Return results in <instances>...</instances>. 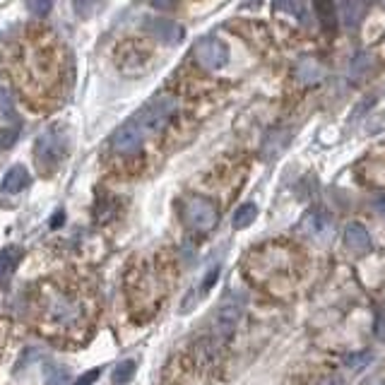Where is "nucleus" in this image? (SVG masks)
<instances>
[{"label": "nucleus", "instance_id": "f257e3e1", "mask_svg": "<svg viewBox=\"0 0 385 385\" xmlns=\"http://www.w3.org/2000/svg\"><path fill=\"white\" fill-rule=\"evenodd\" d=\"M65 152H67L65 135H63V130L58 128V125H53V128H48L46 133L39 135L34 157H37L39 167L46 169V171H51V169H56L58 164L65 159Z\"/></svg>", "mask_w": 385, "mask_h": 385}, {"label": "nucleus", "instance_id": "f03ea898", "mask_svg": "<svg viewBox=\"0 0 385 385\" xmlns=\"http://www.w3.org/2000/svg\"><path fill=\"white\" fill-rule=\"evenodd\" d=\"M176 106L178 104L174 96H159V99L149 101V104L135 116V121L143 125L145 133H157V130H162L164 125L171 121V116L176 114Z\"/></svg>", "mask_w": 385, "mask_h": 385}, {"label": "nucleus", "instance_id": "7ed1b4c3", "mask_svg": "<svg viewBox=\"0 0 385 385\" xmlns=\"http://www.w3.org/2000/svg\"><path fill=\"white\" fill-rule=\"evenodd\" d=\"M183 217L195 231H209L217 224V207L207 198H191L183 207Z\"/></svg>", "mask_w": 385, "mask_h": 385}, {"label": "nucleus", "instance_id": "20e7f679", "mask_svg": "<svg viewBox=\"0 0 385 385\" xmlns=\"http://www.w3.org/2000/svg\"><path fill=\"white\" fill-rule=\"evenodd\" d=\"M195 58L207 70H219L229 63V46L219 37H205L195 46Z\"/></svg>", "mask_w": 385, "mask_h": 385}, {"label": "nucleus", "instance_id": "39448f33", "mask_svg": "<svg viewBox=\"0 0 385 385\" xmlns=\"http://www.w3.org/2000/svg\"><path fill=\"white\" fill-rule=\"evenodd\" d=\"M143 140H145L143 125L133 118L116 130L114 138H111V145H114V149L118 154H135L140 147H143Z\"/></svg>", "mask_w": 385, "mask_h": 385}, {"label": "nucleus", "instance_id": "423d86ee", "mask_svg": "<svg viewBox=\"0 0 385 385\" xmlns=\"http://www.w3.org/2000/svg\"><path fill=\"white\" fill-rule=\"evenodd\" d=\"M241 315H243V299L236 294L227 296V299L222 301V306H219L217 318H214V328H217V333L224 335V337L231 335L233 330H236Z\"/></svg>", "mask_w": 385, "mask_h": 385}, {"label": "nucleus", "instance_id": "0eeeda50", "mask_svg": "<svg viewBox=\"0 0 385 385\" xmlns=\"http://www.w3.org/2000/svg\"><path fill=\"white\" fill-rule=\"evenodd\" d=\"M145 29H147L152 37H157L162 43H167V46H176V43H181L183 37H186L181 24H176L174 19H164V17L145 19Z\"/></svg>", "mask_w": 385, "mask_h": 385}, {"label": "nucleus", "instance_id": "6e6552de", "mask_svg": "<svg viewBox=\"0 0 385 385\" xmlns=\"http://www.w3.org/2000/svg\"><path fill=\"white\" fill-rule=\"evenodd\" d=\"M344 243L357 253H366L371 248V233L362 222H349L344 227Z\"/></svg>", "mask_w": 385, "mask_h": 385}, {"label": "nucleus", "instance_id": "1a4fd4ad", "mask_svg": "<svg viewBox=\"0 0 385 385\" xmlns=\"http://www.w3.org/2000/svg\"><path fill=\"white\" fill-rule=\"evenodd\" d=\"M313 10H315V17H318L320 27L325 32H337V24H340V12H337V5L335 0H313Z\"/></svg>", "mask_w": 385, "mask_h": 385}, {"label": "nucleus", "instance_id": "9d476101", "mask_svg": "<svg viewBox=\"0 0 385 385\" xmlns=\"http://www.w3.org/2000/svg\"><path fill=\"white\" fill-rule=\"evenodd\" d=\"M19 260H22V248L8 246L0 251V287H5L10 280H12Z\"/></svg>", "mask_w": 385, "mask_h": 385}, {"label": "nucleus", "instance_id": "9b49d317", "mask_svg": "<svg viewBox=\"0 0 385 385\" xmlns=\"http://www.w3.org/2000/svg\"><path fill=\"white\" fill-rule=\"evenodd\" d=\"M27 186H29V171L22 164H17V167H12L5 174L3 183H0V191L5 195H14V193H22Z\"/></svg>", "mask_w": 385, "mask_h": 385}, {"label": "nucleus", "instance_id": "f8f14e48", "mask_svg": "<svg viewBox=\"0 0 385 385\" xmlns=\"http://www.w3.org/2000/svg\"><path fill=\"white\" fill-rule=\"evenodd\" d=\"M48 313H51V318L56 320V323L61 325H67V323H75L77 318V309L72 301L63 299V296H58V299L51 301V306H48Z\"/></svg>", "mask_w": 385, "mask_h": 385}, {"label": "nucleus", "instance_id": "ddd939ff", "mask_svg": "<svg viewBox=\"0 0 385 385\" xmlns=\"http://www.w3.org/2000/svg\"><path fill=\"white\" fill-rule=\"evenodd\" d=\"M256 217H258V205L256 202H243L241 207H236V212H233L231 224H233V229H246L256 222Z\"/></svg>", "mask_w": 385, "mask_h": 385}, {"label": "nucleus", "instance_id": "4468645a", "mask_svg": "<svg viewBox=\"0 0 385 385\" xmlns=\"http://www.w3.org/2000/svg\"><path fill=\"white\" fill-rule=\"evenodd\" d=\"M272 8L280 10V12L294 14L296 19L306 22V8H304V3H301V0H272Z\"/></svg>", "mask_w": 385, "mask_h": 385}, {"label": "nucleus", "instance_id": "2eb2a0df", "mask_svg": "<svg viewBox=\"0 0 385 385\" xmlns=\"http://www.w3.org/2000/svg\"><path fill=\"white\" fill-rule=\"evenodd\" d=\"M342 12L349 27H357L364 17V3L362 0H342Z\"/></svg>", "mask_w": 385, "mask_h": 385}, {"label": "nucleus", "instance_id": "dca6fc26", "mask_svg": "<svg viewBox=\"0 0 385 385\" xmlns=\"http://www.w3.org/2000/svg\"><path fill=\"white\" fill-rule=\"evenodd\" d=\"M135 362L133 359H128V362H121L118 366L114 368V373H111V381H114V385H125L130 383V378L135 376Z\"/></svg>", "mask_w": 385, "mask_h": 385}, {"label": "nucleus", "instance_id": "f3484780", "mask_svg": "<svg viewBox=\"0 0 385 385\" xmlns=\"http://www.w3.org/2000/svg\"><path fill=\"white\" fill-rule=\"evenodd\" d=\"M219 275H222V265H212L207 270V275H205V280H202V284H200V294H198V301L200 299H205V296L209 294V291H212V287L217 284V280H219Z\"/></svg>", "mask_w": 385, "mask_h": 385}, {"label": "nucleus", "instance_id": "a211bd4d", "mask_svg": "<svg viewBox=\"0 0 385 385\" xmlns=\"http://www.w3.org/2000/svg\"><path fill=\"white\" fill-rule=\"evenodd\" d=\"M27 8L29 12L39 14V17H46L53 10V0H27Z\"/></svg>", "mask_w": 385, "mask_h": 385}, {"label": "nucleus", "instance_id": "6ab92c4d", "mask_svg": "<svg viewBox=\"0 0 385 385\" xmlns=\"http://www.w3.org/2000/svg\"><path fill=\"white\" fill-rule=\"evenodd\" d=\"M371 354L368 352H357V354H349L347 357V366L349 368H354V371H362L364 366H366L368 362H371Z\"/></svg>", "mask_w": 385, "mask_h": 385}, {"label": "nucleus", "instance_id": "aec40b11", "mask_svg": "<svg viewBox=\"0 0 385 385\" xmlns=\"http://www.w3.org/2000/svg\"><path fill=\"white\" fill-rule=\"evenodd\" d=\"M12 96L8 90H0V118H12Z\"/></svg>", "mask_w": 385, "mask_h": 385}, {"label": "nucleus", "instance_id": "412c9836", "mask_svg": "<svg viewBox=\"0 0 385 385\" xmlns=\"http://www.w3.org/2000/svg\"><path fill=\"white\" fill-rule=\"evenodd\" d=\"M96 3H99V0H72V5H75V12L80 14V17H90V14L94 12Z\"/></svg>", "mask_w": 385, "mask_h": 385}, {"label": "nucleus", "instance_id": "4be33fe9", "mask_svg": "<svg viewBox=\"0 0 385 385\" xmlns=\"http://www.w3.org/2000/svg\"><path fill=\"white\" fill-rule=\"evenodd\" d=\"M19 135V125H12V128H5L3 133H0V147L8 149L10 145L14 143V138Z\"/></svg>", "mask_w": 385, "mask_h": 385}, {"label": "nucleus", "instance_id": "5701e85b", "mask_svg": "<svg viewBox=\"0 0 385 385\" xmlns=\"http://www.w3.org/2000/svg\"><path fill=\"white\" fill-rule=\"evenodd\" d=\"M373 333H376L378 340H385V313L378 311L376 313V325H373Z\"/></svg>", "mask_w": 385, "mask_h": 385}, {"label": "nucleus", "instance_id": "b1692460", "mask_svg": "<svg viewBox=\"0 0 385 385\" xmlns=\"http://www.w3.org/2000/svg\"><path fill=\"white\" fill-rule=\"evenodd\" d=\"M99 376H101V371H99V368H92V371H87L85 376H80V378H77V383H75V385H92V383H94Z\"/></svg>", "mask_w": 385, "mask_h": 385}, {"label": "nucleus", "instance_id": "393cba45", "mask_svg": "<svg viewBox=\"0 0 385 385\" xmlns=\"http://www.w3.org/2000/svg\"><path fill=\"white\" fill-rule=\"evenodd\" d=\"M154 10H174L176 8V0H149Z\"/></svg>", "mask_w": 385, "mask_h": 385}, {"label": "nucleus", "instance_id": "a878e982", "mask_svg": "<svg viewBox=\"0 0 385 385\" xmlns=\"http://www.w3.org/2000/svg\"><path fill=\"white\" fill-rule=\"evenodd\" d=\"M318 385H342V381H340L337 376H328V378H323Z\"/></svg>", "mask_w": 385, "mask_h": 385}, {"label": "nucleus", "instance_id": "bb28decb", "mask_svg": "<svg viewBox=\"0 0 385 385\" xmlns=\"http://www.w3.org/2000/svg\"><path fill=\"white\" fill-rule=\"evenodd\" d=\"M376 209H378V212H381L383 217H385V195H381V198L376 200Z\"/></svg>", "mask_w": 385, "mask_h": 385}, {"label": "nucleus", "instance_id": "cd10ccee", "mask_svg": "<svg viewBox=\"0 0 385 385\" xmlns=\"http://www.w3.org/2000/svg\"><path fill=\"white\" fill-rule=\"evenodd\" d=\"M63 217H65V214L63 212H58L56 217H53V222H51V227H61V222H63Z\"/></svg>", "mask_w": 385, "mask_h": 385}, {"label": "nucleus", "instance_id": "c85d7f7f", "mask_svg": "<svg viewBox=\"0 0 385 385\" xmlns=\"http://www.w3.org/2000/svg\"><path fill=\"white\" fill-rule=\"evenodd\" d=\"M373 385H385V381H378V383H373Z\"/></svg>", "mask_w": 385, "mask_h": 385}]
</instances>
